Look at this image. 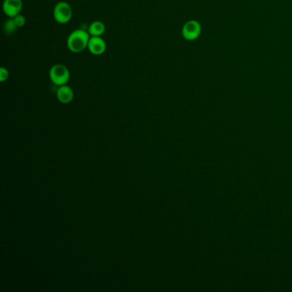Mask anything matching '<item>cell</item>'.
<instances>
[{"label": "cell", "instance_id": "obj_1", "mask_svg": "<svg viewBox=\"0 0 292 292\" xmlns=\"http://www.w3.org/2000/svg\"><path fill=\"white\" fill-rule=\"evenodd\" d=\"M90 34L84 29H76L70 33L67 39V46L70 52L79 53L88 48Z\"/></svg>", "mask_w": 292, "mask_h": 292}, {"label": "cell", "instance_id": "obj_2", "mask_svg": "<svg viewBox=\"0 0 292 292\" xmlns=\"http://www.w3.org/2000/svg\"><path fill=\"white\" fill-rule=\"evenodd\" d=\"M49 77L55 85H65L70 80V70L64 64H54L50 69Z\"/></svg>", "mask_w": 292, "mask_h": 292}, {"label": "cell", "instance_id": "obj_3", "mask_svg": "<svg viewBox=\"0 0 292 292\" xmlns=\"http://www.w3.org/2000/svg\"><path fill=\"white\" fill-rule=\"evenodd\" d=\"M72 8L65 1H60L53 9V17L59 24H66L72 18Z\"/></svg>", "mask_w": 292, "mask_h": 292}, {"label": "cell", "instance_id": "obj_4", "mask_svg": "<svg viewBox=\"0 0 292 292\" xmlns=\"http://www.w3.org/2000/svg\"><path fill=\"white\" fill-rule=\"evenodd\" d=\"M201 34V26L196 20H189L186 21L182 28V35L185 40H196Z\"/></svg>", "mask_w": 292, "mask_h": 292}, {"label": "cell", "instance_id": "obj_5", "mask_svg": "<svg viewBox=\"0 0 292 292\" xmlns=\"http://www.w3.org/2000/svg\"><path fill=\"white\" fill-rule=\"evenodd\" d=\"M22 9L21 0H4L3 3V13L9 17L13 18L15 15H19Z\"/></svg>", "mask_w": 292, "mask_h": 292}, {"label": "cell", "instance_id": "obj_6", "mask_svg": "<svg viewBox=\"0 0 292 292\" xmlns=\"http://www.w3.org/2000/svg\"><path fill=\"white\" fill-rule=\"evenodd\" d=\"M88 49L92 54L100 56L107 50V43L101 36H91L89 39Z\"/></svg>", "mask_w": 292, "mask_h": 292}, {"label": "cell", "instance_id": "obj_7", "mask_svg": "<svg viewBox=\"0 0 292 292\" xmlns=\"http://www.w3.org/2000/svg\"><path fill=\"white\" fill-rule=\"evenodd\" d=\"M57 97H58V101L62 103H70L74 97L73 90L66 84L59 86L58 91H57Z\"/></svg>", "mask_w": 292, "mask_h": 292}, {"label": "cell", "instance_id": "obj_8", "mask_svg": "<svg viewBox=\"0 0 292 292\" xmlns=\"http://www.w3.org/2000/svg\"><path fill=\"white\" fill-rule=\"evenodd\" d=\"M106 31V26L101 21H95L89 25V32L90 36H101Z\"/></svg>", "mask_w": 292, "mask_h": 292}, {"label": "cell", "instance_id": "obj_9", "mask_svg": "<svg viewBox=\"0 0 292 292\" xmlns=\"http://www.w3.org/2000/svg\"><path fill=\"white\" fill-rule=\"evenodd\" d=\"M3 28H4V32H5V34H11L13 33H15L16 29L18 28L17 27V25L15 24V21H14V19L13 18H9L5 22H4V26H3Z\"/></svg>", "mask_w": 292, "mask_h": 292}, {"label": "cell", "instance_id": "obj_10", "mask_svg": "<svg viewBox=\"0 0 292 292\" xmlns=\"http://www.w3.org/2000/svg\"><path fill=\"white\" fill-rule=\"evenodd\" d=\"M14 21H15V24L17 25L18 27H22L26 23V18L24 15H21V13L19 15H15V17H13Z\"/></svg>", "mask_w": 292, "mask_h": 292}, {"label": "cell", "instance_id": "obj_11", "mask_svg": "<svg viewBox=\"0 0 292 292\" xmlns=\"http://www.w3.org/2000/svg\"><path fill=\"white\" fill-rule=\"evenodd\" d=\"M9 70H7L6 68H0V82H5L9 78Z\"/></svg>", "mask_w": 292, "mask_h": 292}]
</instances>
